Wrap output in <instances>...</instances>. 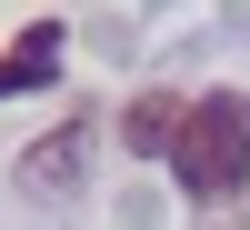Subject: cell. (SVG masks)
Returning <instances> with one entry per match:
<instances>
[{"label": "cell", "instance_id": "obj_1", "mask_svg": "<svg viewBox=\"0 0 250 230\" xmlns=\"http://www.w3.org/2000/svg\"><path fill=\"white\" fill-rule=\"evenodd\" d=\"M170 180H180V200H230L250 190V100L240 90H200L190 100V130H180V150H170Z\"/></svg>", "mask_w": 250, "mask_h": 230}, {"label": "cell", "instance_id": "obj_3", "mask_svg": "<svg viewBox=\"0 0 250 230\" xmlns=\"http://www.w3.org/2000/svg\"><path fill=\"white\" fill-rule=\"evenodd\" d=\"M40 80H60V20H30V30L10 40V60H0V100L40 90Z\"/></svg>", "mask_w": 250, "mask_h": 230}, {"label": "cell", "instance_id": "obj_4", "mask_svg": "<svg viewBox=\"0 0 250 230\" xmlns=\"http://www.w3.org/2000/svg\"><path fill=\"white\" fill-rule=\"evenodd\" d=\"M180 130H190V100L180 90H150V100L120 110V140H130V150H180Z\"/></svg>", "mask_w": 250, "mask_h": 230}, {"label": "cell", "instance_id": "obj_2", "mask_svg": "<svg viewBox=\"0 0 250 230\" xmlns=\"http://www.w3.org/2000/svg\"><path fill=\"white\" fill-rule=\"evenodd\" d=\"M80 150H90V130H80V120H60L50 140H30V150H20V190H70V180H80Z\"/></svg>", "mask_w": 250, "mask_h": 230}]
</instances>
